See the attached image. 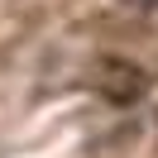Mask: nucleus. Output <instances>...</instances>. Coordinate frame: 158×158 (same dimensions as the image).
<instances>
[{"label": "nucleus", "instance_id": "1", "mask_svg": "<svg viewBox=\"0 0 158 158\" xmlns=\"http://www.w3.org/2000/svg\"><path fill=\"white\" fill-rule=\"evenodd\" d=\"M134 5H158V0H134Z\"/></svg>", "mask_w": 158, "mask_h": 158}]
</instances>
